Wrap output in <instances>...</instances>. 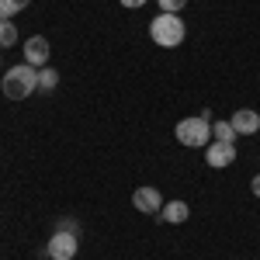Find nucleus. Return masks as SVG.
Segmentation results:
<instances>
[{
  "mask_svg": "<svg viewBox=\"0 0 260 260\" xmlns=\"http://www.w3.org/2000/svg\"><path fill=\"white\" fill-rule=\"evenodd\" d=\"M56 233H77V236H80V222L77 219H59L56 222Z\"/></svg>",
  "mask_w": 260,
  "mask_h": 260,
  "instance_id": "nucleus-15",
  "label": "nucleus"
},
{
  "mask_svg": "<svg viewBox=\"0 0 260 260\" xmlns=\"http://www.w3.org/2000/svg\"><path fill=\"white\" fill-rule=\"evenodd\" d=\"M250 191H253V194H257V198H260V174H257V177H253V180H250Z\"/></svg>",
  "mask_w": 260,
  "mask_h": 260,
  "instance_id": "nucleus-17",
  "label": "nucleus"
},
{
  "mask_svg": "<svg viewBox=\"0 0 260 260\" xmlns=\"http://www.w3.org/2000/svg\"><path fill=\"white\" fill-rule=\"evenodd\" d=\"M0 90H4V98H11V101L31 98V94L39 90V70H35V66H28V62L11 66V70H7V77L0 80Z\"/></svg>",
  "mask_w": 260,
  "mask_h": 260,
  "instance_id": "nucleus-1",
  "label": "nucleus"
},
{
  "mask_svg": "<svg viewBox=\"0 0 260 260\" xmlns=\"http://www.w3.org/2000/svg\"><path fill=\"white\" fill-rule=\"evenodd\" d=\"M174 136H177L180 146H187V149H201V146H208L212 142V111L205 108L201 115L194 118H180L177 128H174Z\"/></svg>",
  "mask_w": 260,
  "mask_h": 260,
  "instance_id": "nucleus-2",
  "label": "nucleus"
},
{
  "mask_svg": "<svg viewBox=\"0 0 260 260\" xmlns=\"http://www.w3.org/2000/svg\"><path fill=\"white\" fill-rule=\"evenodd\" d=\"M205 163L212 167V170H222V167H229V163H236V142H208L205 146Z\"/></svg>",
  "mask_w": 260,
  "mask_h": 260,
  "instance_id": "nucleus-5",
  "label": "nucleus"
},
{
  "mask_svg": "<svg viewBox=\"0 0 260 260\" xmlns=\"http://www.w3.org/2000/svg\"><path fill=\"white\" fill-rule=\"evenodd\" d=\"M156 4H160V11H163V14H180L187 0H156Z\"/></svg>",
  "mask_w": 260,
  "mask_h": 260,
  "instance_id": "nucleus-14",
  "label": "nucleus"
},
{
  "mask_svg": "<svg viewBox=\"0 0 260 260\" xmlns=\"http://www.w3.org/2000/svg\"><path fill=\"white\" fill-rule=\"evenodd\" d=\"M118 4L125 7V11H139V7H146L149 0H118Z\"/></svg>",
  "mask_w": 260,
  "mask_h": 260,
  "instance_id": "nucleus-16",
  "label": "nucleus"
},
{
  "mask_svg": "<svg viewBox=\"0 0 260 260\" xmlns=\"http://www.w3.org/2000/svg\"><path fill=\"white\" fill-rule=\"evenodd\" d=\"M160 219H163V222H170V225H180V222L191 219V208H187V201H163Z\"/></svg>",
  "mask_w": 260,
  "mask_h": 260,
  "instance_id": "nucleus-9",
  "label": "nucleus"
},
{
  "mask_svg": "<svg viewBox=\"0 0 260 260\" xmlns=\"http://www.w3.org/2000/svg\"><path fill=\"white\" fill-rule=\"evenodd\" d=\"M149 39L156 42L160 49H177L180 42L187 39V28H184V21L180 14H156V18L149 21Z\"/></svg>",
  "mask_w": 260,
  "mask_h": 260,
  "instance_id": "nucleus-3",
  "label": "nucleus"
},
{
  "mask_svg": "<svg viewBox=\"0 0 260 260\" xmlns=\"http://www.w3.org/2000/svg\"><path fill=\"white\" fill-rule=\"evenodd\" d=\"M56 87H59V73H56L52 66H42L39 70V90L49 94V90H56Z\"/></svg>",
  "mask_w": 260,
  "mask_h": 260,
  "instance_id": "nucleus-10",
  "label": "nucleus"
},
{
  "mask_svg": "<svg viewBox=\"0 0 260 260\" xmlns=\"http://www.w3.org/2000/svg\"><path fill=\"white\" fill-rule=\"evenodd\" d=\"M31 0H0V21H11L18 11H24Z\"/></svg>",
  "mask_w": 260,
  "mask_h": 260,
  "instance_id": "nucleus-12",
  "label": "nucleus"
},
{
  "mask_svg": "<svg viewBox=\"0 0 260 260\" xmlns=\"http://www.w3.org/2000/svg\"><path fill=\"white\" fill-rule=\"evenodd\" d=\"M212 139L215 142H236V128L229 121H212Z\"/></svg>",
  "mask_w": 260,
  "mask_h": 260,
  "instance_id": "nucleus-11",
  "label": "nucleus"
},
{
  "mask_svg": "<svg viewBox=\"0 0 260 260\" xmlns=\"http://www.w3.org/2000/svg\"><path fill=\"white\" fill-rule=\"evenodd\" d=\"M132 205L139 208L142 215H160V208H163L160 187H153V184H146V187H136V194H132Z\"/></svg>",
  "mask_w": 260,
  "mask_h": 260,
  "instance_id": "nucleus-6",
  "label": "nucleus"
},
{
  "mask_svg": "<svg viewBox=\"0 0 260 260\" xmlns=\"http://www.w3.org/2000/svg\"><path fill=\"white\" fill-rule=\"evenodd\" d=\"M49 39H42V35H31V39L24 42V62L28 66H35V70H42V66H49Z\"/></svg>",
  "mask_w": 260,
  "mask_h": 260,
  "instance_id": "nucleus-7",
  "label": "nucleus"
},
{
  "mask_svg": "<svg viewBox=\"0 0 260 260\" xmlns=\"http://www.w3.org/2000/svg\"><path fill=\"white\" fill-rule=\"evenodd\" d=\"M229 125L236 128V136H253V132H260V111H253V108H240V111H233Z\"/></svg>",
  "mask_w": 260,
  "mask_h": 260,
  "instance_id": "nucleus-8",
  "label": "nucleus"
},
{
  "mask_svg": "<svg viewBox=\"0 0 260 260\" xmlns=\"http://www.w3.org/2000/svg\"><path fill=\"white\" fill-rule=\"evenodd\" d=\"M18 42V28H14V21H0V49H11Z\"/></svg>",
  "mask_w": 260,
  "mask_h": 260,
  "instance_id": "nucleus-13",
  "label": "nucleus"
},
{
  "mask_svg": "<svg viewBox=\"0 0 260 260\" xmlns=\"http://www.w3.org/2000/svg\"><path fill=\"white\" fill-rule=\"evenodd\" d=\"M80 250L77 233H52V240L45 243V257L49 260H73Z\"/></svg>",
  "mask_w": 260,
  "mask_h": 260,
  "instance_id": "nucleus-4",
  "label": "nucleus"
}]
</instances>
